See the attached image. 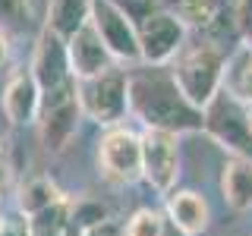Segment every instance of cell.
<instances>
[{
    "label": "cell",
    "instance_id": "obj_4",
    "mask_svg": "<svg viewBox=\"0 0 252 236\" xmlns=\"http://www.w3.org/2000/svg\"><path fill=\"white\" fill-rule=\"evenodd\" d=\"M79 91V107L82 117L101 123V126H120L123 117L129 114V101H126V69L123 66H110L104 73L92 76V79H79L76 82Z\"/></svg>",
    "mask_w": 252,
    "mask_h": 236
},
{
    "label": "cell",
    "instance_id": "obj_13",
    "mask_svg": "<svg viewBox=\"0 0 252 236\" xmlns=\"http://www.w3.org/2000/svg\"><path fill=\"white\" fill-rule=\"evenodd\" d=\"M220 195L227 208L249 211L252 208V161L249 157H227L220 167Z\"/></svg>",
    "mask_w": 252,
    "mask_h": 236
},
{
    "label": "cell",
    "instance_id": "obj_24",
    "mask_svg": "<svg viewBox=\"0 0 252 236\" xmlns=\"http://www.w3.org/2000/svg\"><path fill=\"white\" fill-rule=\"evenodd\" d=\"M6 57H10V38H6V31L0 29V66L6 63Z\"/></svg>",
    "mask_w": 252,
    "mask_h": 236
},
{
    "label": "cell",
    "instance_id": "obj_20",
    "mask_svg": "<svg viewBox=\"0 0 252 236\" xmlns=\"http://www.w3.org/2000/svg\"><path fill=\"white\" fill-rule=\"evenodd\" d=\"M110 3H114L120 13H126V16H129V19L136 22V26H139L142 19H148L152 13H158V10H161V6H158L155 0H110Z\"/></svg>",
    "mask_w": 252,
    "mask_h": 236
},
{
    "label": "cell",
    "instance_id": "obj_8",
    "mask_svg": "<svg viewBox=\"0 0 252 236\" xmlns=\"http://www.w3.org/2000/svg\"><path fill=\"white\" fill-rule=\"evenodd\" d=\"M136 31H139L142 63H152V66H167L189 38V31L180 22V16L167 13V10H158L148 19H142L136 26Z\"/></svg>",
    "mask_w": 252,
    "mask_h": 236
},
{
    "label": "cell",
    "instance_id": "obj_5",
    "mask_svg": "<svg viewBox=\"0 0 252 236\" xmlns=\"http://www.w3.org/2000/svg\"><path fill=\"white\" fill-rule=\"evenodd\" d=\"M79 120H82V107H79L76 79H69L51 91H41L38 129H41V139L51 151H63L69 145V139L79 129Z\"/></svg>",
    "mask_w": 252,
    "mask_h": 236
},
{
    "label": "cell",
    "instance_id": "obj_17",
    "mask_svg": "<svg viewBox=\"0 0 252 236\" xmlns=\"http://www.w3.org/2000/svg\"><path fill=\"white\" fill-rule=\"evenodd\" d=\"M60 202H63L60 189L47 177H32L29 183H22V189H19V214H26V217H38V214L51 211L54 205H60Z\"/></svg>",
    "mask_w": 252,
    "mask_h": 236
},
{
    "label": "cell",
    "instance_id": "obj_1",
    "mask_svg": "<svg viewBox=\"0 0 252 236\" xmlns=\"http://www.w3.org/2000/svg\"><path fill=\"white\" fill-rule=\"evenodd\" d=\"M126 101H129V114H136L145 129H164L177 136L202 129V110L183 98L167 66H152V63L129 66Z\"/></svg>",
    "mask_w": 252,
    "mask_h": 236
},
{
    "label": "cell",
    "instance_id": "obj_10",
    "mask_svg": "<svg viewBox=\"0 0 252 236\" xmlns=\"http://www.w3.org/2000/svg\"><path fill=\"white\" fill-rule=\"evenodd\" d=\"M32 76H35L38 88L51 91L57 85L69 82L73 73H69V57H66V41L60 35H54L51 29H41L35 41V51H32V63H29Z\"/></svg>",
    "mask_w": 252,
    "mask_h": 236
},
{
    "label": "cell",
    "instance_id": "obj_12",
    "mask_svg": "<svg viewBox=\"0 0 252 236\" xmlns=\"http://www.w3.org/2000/svg\"><path fill=\"white\" fill-rule=\"evenodd\" d=\"M38 110H41V88L32 69H16L3 88V117L13 126H29L38 123Z\"/></svg>",
    "mask_w": 252,
    "mask_h": 236
},
{
    "label": "cell",
    "instance_id": "obj_15",
    "mask_svg": "<svg viewBox=\"0 0 252 236\" xmlns=\"http://www.w3.org/2000/svg\"><path fill=\"white\" fill-rule=\"evenodd\" d=\"M89 19H92V0H47L44 29H51L63 41H69Z\"/></svg>",
    "mask_w": 252,
    "mask_h": 236
},
{
    "label": "cell",
    "instance_id": "obj_23",
    "mask_svg": "<svg viewBox=\"0 0 252 236\" xmlns=\"http://www.w3.org/2000/svg\"><path fill=\"white\" fill-rule=\"evenodd\" d=\"M10 189H13V164L6 157V151L0 148V199L10 195Z\"/></svg>",
    "mask_w": 252,
    "mask_h": 236
},
{
    "label": "cell",
    "instance_id": "obj_3",
    "mask_svg": "<svg viewBox=\"0 0 252 236\" xmlns=\"http://www.w3.org/2000/svg\"><path fill=\"white\" fill-rule=\"evenodd\" d=\"M202 129L227 148L233 157H249L252 161V123H249V107L240 104L233 94L220 88L215 98L202 110Z\"/></svg>",
    "mask_w": 252,
    "mask_h": 236
},
{
    "label": "cell",
    "instance_id": "obj_6",
    "mask_svg": "<svg viewBox=\"0 0 252 236\" xmlns=\"http://www.w3.org/2000/svg\"><path fill=\"white\" fill-rule=\"evenodd\" d=\"M92 26L98 31V38L104 41V47L110 51L117 66L129 69V66H139L142 63L136 22L126 13L117 10L110 0H92Z\"/></svg>",
    "mask_w": 252,
    "mask_h": 236
},
{
    "label": "cell",
    "instance_id": "obj_14",
    "mask_svg": "<svg viewBox=\"0 0 252 236\" xmlns=\"http://www.w3.org/2000/svg\"><path fill=\"white\" fill-rule=\"evenodd\" d=\"M167 220L183 236H195L208 227V202L199 192H173L167 195Z\"/></svg>",
    "mask_w": 252,
    "mask_h": 236
},
{
    "label": "cell",
    "instance_id": "obj_2",
    "mask_svg": "<svg viewBox=\"0 0 252 236\" xmlns=\"http://www.w3.org/2000/svg\"><path fill=\"white\" fill-rule=\"evenodd\" d=\"M227 47L211 38H186V44L180 47V54L167 63L177 88L183 91V98L192 107L205 110L215 94L224 88V69H227Z\"/></svg>",
    "mask_w": 252,
    "mask_h": 236
},
{
    "label": "cell",
    "instance_id": "obj_21",
    "mask_svg": "<svg viewBox=\"0 0 252 236\" xmlns=\"http://www.w3.org/2000/svg\"><path fill=\"white\" fill-rule=\"evenodd\" d=\"M0 236H35L32 217H26V214H10V217H0Z\"/></svg>",
    "mask_w": 252,
    "mask_h": 236
},
{
    "label": "cell",
    "instance_id": "obj_18",
    "mask_svg": "<svg viewBox=\"0 0 252 236\" xmlns=\"http://www.w3.org/2000/svg\"><path fill=\"white\" fill-rule=\"evenodd\" d=\"M164 227H167V220H164L161 211H155V208H139L136 214L126 220L123 236H161Z\"/></svg>",
    "mask_w": 252,
    "mask_h": 236
},
{
    "label": "cell",
    "instance_id": "obj_16",
    "mask_svg": "<svg viewBox=\"0 0 252 236\" xmlns=\"http://www.w3.org/2000/svg\"><path fill=\"white\" fill-rule=\"evenodd\" d=\"M224 91L233 94L240 104L252 107V51L236 47L227 57V69H224Z\"/></svg>",
    "mask_w": 252,
    "mask_h": 236
},
{
    "label": "cell",
    "instance_id": "obj_28",
    "mask_svg": "<svg viewBox=\"0 0 252 236\" xmlns=\"http://www.w3.org/2000/svg\"><path fill=\"white\" fill-rule=\"evenodd\" d=\"M0 148H3V136H0Z\"/></svg>",
    "mask_w": 252,
    "mask_h": 236
},
{
    "label": "cell",
    "instance_id": "obj_22",
    "mask_svg": "<svg viewBox=\"0 0 252 236\" xmlns=\"http://www.w3.org/2000/svg\"><path fill=\"white\" fill-rule=\"evenodd\" d=\"M6 22H13V26L26 22V0H0V26H6Z\"/></svg>",
    "mask_w": 252,
    "mask_h": 236
},
{
    "label": "cell",
    "instance_id": "obj_9",
    "mask_svg": "<svg viewBox=\"0 0 252 236\" xmlns=\"http://www.w3.org/2000/svg\"><path fill=\"white\" fill-rule=\"evenodd\" d=\"M180 177V136L164 129L142 132V179L167 195Z\"/></svg>",
    "mask_w": 252,
    "mask_h": 236
},
{
    "label": "cell",
    "instance_id": "obj_26",
    "mask_svg": "<svg viewBox=\"0 0 252 236\" xmlns=\"http://www.w3.org/2000/svg\"><path fill=\"white\" fill-rule=\"evenodd\" d=\"M161 236H183V233H180V230H177V227H173V224H170V220H167V227H164V233H161Z\"/></svg>",
    "mask_w": 252,
    "mask_h": 236
},
{
    "label": "cell",
    "instance_id": "obj_7",
    "mask_svg": "<svg viewBox=\"0 0 252 236\" xmlns=\"http://www.w3.org/2000/svg\"><path fill=\"white\" fill-rule=\"evenodd\" d=\"M98 167L110 183L120 186L142 179V136L126 126H110L98 142Z\"/></svg>",
    "mask_w": 252,
    "mask_h": 236
},
{
    "label": "cell",
    "instance_id": "obj_27",
    "mask_svg": "<svg viewBox=\"0 0 252 236\" xmlns=\"http://www.w3.org/2000/svg\"><path fill=\"white\" fill-rule=\"evenodd\" d=\"M249 123H252V107H249Z\"/></svg>",
    "mask_w": 252,
    "mask_h": 236
},
{
    "label": "cell",
    "instance_id": "obj_11",
    "mask_svg": "<svg viewBox=\"0 0 252 236\" xmlns=\"http://www.w3.org/2000/svg\"><path fill=\"white\" fill-rule=\"evenodd\" d=\"M66 57H69V73H73L76 82L79 79H92V76L104 73L110 66H117L114 57H110V51L104 47V41H101L98 31H94L92 19L66 41Z\"/></svg>",
    "mask_w": 252,
    "mask_h": 236
},
{
    "label": "cell",
    "instance_id": "obj_19",
    "mask_svg": "<svg viewBox=\"0 0 252 236\" xmlns=\"http://www.w3.org/2000/svg\"><path fill=\"white\" fill-rule=\"evenodd\" d=\"M230 19L240 44L252 51V0H230Z\"/></svg>",
    "mask_w": 252,
    "mask_h": 236
},
{
    "label": "cell",
    "instance_id": "obj_25",
    "mask_svg": "<svg viewBox=\"0 0 252 236\" xmlns=\"http://www.w3.org/2000/svg\"><path fill=\"white\" fill-rule=\"evenodd\" d=\"M158 6H161V10H167V13H177L180 6H183V0H155Z\"/></svg>",
    "mask_w": 252,
    "mask_h": 236
}]
</instances>
